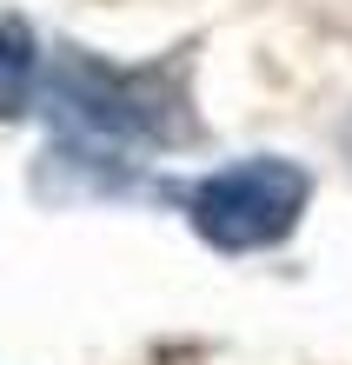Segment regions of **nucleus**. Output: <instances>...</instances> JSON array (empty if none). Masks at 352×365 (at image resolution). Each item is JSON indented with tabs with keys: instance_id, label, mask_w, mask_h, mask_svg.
<instances>
[{
	"instance_id": "nucleus-1",
	"label": "nucleus",
	"mask_w": 352,
	"mask_h": 365,
	"mask_svg": "<svg viewBox=\"0 0 352 365\" xmlns=\"http://www.w3.org/2000/svg\"><path fill=\"white\" fill-rule=\"evenodd\" d=\"M313 206V173L286 153H253L206 173L186 192V220L213 252H273L293 240V226Z\"/></svg>"
},
{
	"instance_id": "nucleus-2",
	"label": "nucleus",
	"mask_w": 352,
	"mask_h": 365,
	"mask_svg": "<svg viewBox=\"0 0 352 365\" xmlns=\"http://www.w3.org/2000/svg\"><path fill=\"white\" fill-rule=\"evenodd\" d=\"M54 100L94 140H186L180 93H166L160 73H106L94 60H74L54 80Z\"/></svg>"
},
{
	"instance_id": "nucleus-3",
	"label": "nucleus",
	"mask_w": 352,
	"mask_h": 365,
	"mask_svg": "<svg viewBox=\"0 0 352 365\" xmlns=\"http://www.w3.org/2000/svg\"><path fill=\"white\" fill-rule=\"evenodd\" d=\"M34 87H40V47H34L27 20H0V120L27 113Z\"/></svg>"
},
{
	"instance_id": "nucleus-4",
	"label": "nucleus",
	"mask_w": 352,
	"mask_h": 365,
	"mask_svg": "<svg viewBox=\"0 0 352 365\" xmlns=\"http://www.w3.org/2000/svg\"><path fill=\"white\" fill-rule=\"evenodd\" d=\"M346 153H352V126H346Z\"/></svg>"
}]
</instances>
